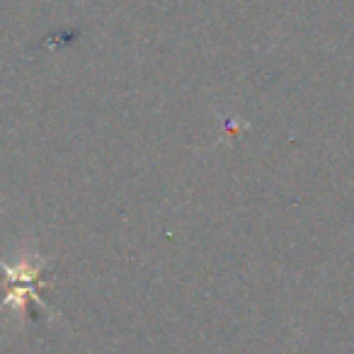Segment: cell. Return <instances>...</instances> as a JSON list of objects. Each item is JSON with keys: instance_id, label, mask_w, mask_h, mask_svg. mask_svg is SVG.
<instances>
[{"instance_id": "1", "label": "cell", "mask_w": 354, "mask_h": 354, "mask_svg": "<svg viewBox=\"0 0 354 354\" xmlns=\"http://www.w3.org/2000/svg\"><path fill=\"white\" fill-rule=\"evenodd\" d=\"M0 267L6 270L8 277V294L6 299L0 301V308H6V306H12V308H25L27 301L37 304L39 308L46 310L44 301L39 296V277H41V267L44 262L37 260V262H22L17 267H8L6 262L0 260Z\"/></svg>"}]
</instances>
